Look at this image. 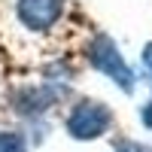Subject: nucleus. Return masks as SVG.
Here are the masks:
<instances>
[{"instance_id":"obj_1","label":"nucleus","mask_w":152,"mask_h":152,"mask_svg":"<svg viewBox=\"0 0 152 152\" xmlns=\"http://www.w3.org/2000/svg\"><path fill=\"white\" fill-rule=\"evenodd\" d=\"M88 64H91L97 73L110 76L125 94L134 91V73L128 67V61H125V55L119 52V46L113 43L107 34H97V37L88 40Z\"/></svg>"},{"instance_id":"obj_2","label":"nucleus","mask_w":152,"mask_h":152,"mask_svg":"<svg viewBox=\"0 0 152 152\" xmlns=\"http://www.w3.org/2000/svg\"><path fill=\"white\" fill-rule=\"evenodd\" d=\"M113 125V110L104 100H79L67 116V134L73 140H97Z\"/></svg>"},{"instance_id":"obj_3","label":"nucleus","mask_w":152,"mask_h":152,"mask_svg":"<svg viewBox=\"0 0 152 152\" xmlns=\"http://www.w3.org/2000/svg\"><path fill=\"white\" fill-rule=\"evenodd\" d=\"M15 12H18V21L28 31L46 34L49 28H55V21L61 18V12H64V0H18Z\"/></svg>"},{"instance_id":"obj_4","label":"nucleus","mask_w":152,"mask_h":152,"mask_svg":"<svg viewBox=\"0 0 152 152\" xmlns=\"http://www.w3.org/2000/svg\"><path fill=\"white\" fill-rule=\"evenodd\" d=\"M61 97V91L55 85H40V88H24V91L15 97V113L18 116H40V113H46L49 107L55 104V100Z\"/></svg>"},{"instance_id":"obj_5","label":"nucleus","mask_w":152,"mask_h":152,"mask_svg":"<svg viewBox=\"0 0 152 152\" xmlns=\"http://www.w3.org/2000/svg\"><path fill=\"white\" fill-rule=\"evenodd\" d=\"M0 152H28V137L21 131H0Z\"/></svg>"},{"instance_id":"obj_6","label":"nucleus","mask_w":152,"mask_h":152,"mask_svg":"<svg viewBox=\"0 0 152 152\" xmlns=\"http://www.w3.org/2000/svg\"><path fill=\"white\" fill-rule=\"evenodd\" d=\"M140 58H143V70L152 76V43H146V46H143V55H140Z\"/></svg>"},{"instance_id":"obj_7","label":"nucleus","mask_w":152,"mask_h":152,"mask_svg":"<svg viewBox=\"0 0 152 152\" xmlns=\"http://www.w3.org/2000/svg\"><path fill=\"white\" fill-rule=\"evenodd\" d=\"M140 119H143V125H146V128L152 131V100H149V104L140 110Z\"/></svg>"},{"instance_id":"obj_8","label":"nucleus","mask_w":152,"mask_h":152,"mask_svg":"<svg viewBox=\"0 0 152 152\" xmlns=\"http://www.w3.org/2000/svg\"><path fill=\"white\" fill-rule=\"evenodd\" d=\"M146 152H152V146H146Z\"/></svg>"}]
</instances>
